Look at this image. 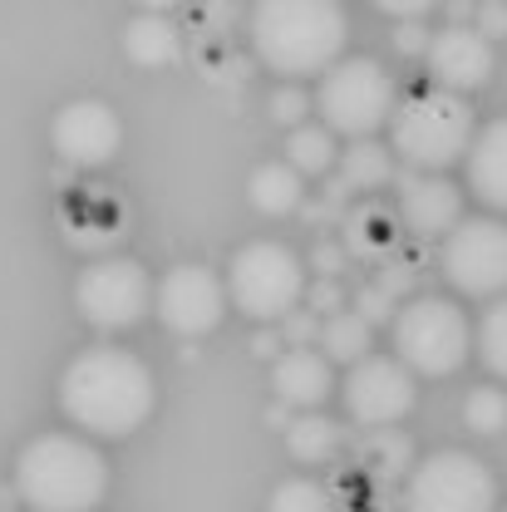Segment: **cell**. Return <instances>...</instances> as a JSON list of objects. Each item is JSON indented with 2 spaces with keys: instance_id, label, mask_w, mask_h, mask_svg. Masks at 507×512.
<instances>
[{
  "instance_id": "6da1fadb",
  "label": "cell",
  "mask_w": 507,
  "mask_h": 512,
  "mask_svg": "<svg viewBox=\"0 0 507 512\" xmlns=\"http://www.w3.org/2000/svg\"><path fill=\"white\" fill-rule=\"evenodd\" d=\"M60 404L69 424L104 439H124L153 414V375L138 355L119 345H94L69 360L60 380Z\"/></svg>"
},
{
  "instance_id": "7a4b0ae2",
  "label": "cell",
  "mask_w": 507,
  "mask_h": 512,
  "mask_svg": "<svg viewBox=\"0 0 507 512\" xmlns=\"http://www.w3.org/2000/svg\"><path fill=\"white\" fill-rule=\"evenodd\" d=\"M345 10L335 0H266L252 10L256 60L286 79L330 74L345 50Z\"/></svg>"
},
{
  "instance_id": "3957f363",
  "label": "cell",
  "mask_w": 507,
  "mask_h": 512,
  "mask_svg": "<svg viewBox=\"0 0 507 512\" xmlns=\"http://www.w3.org/2000/svg\"><path fill=\"white\" fill-rule=\"evenodd\" d=\"M15 493L35 512H89L109 493V463L89 439L40 434L15 458Z\"/></svg>"
},
{
  "instance_id": "277c9868",
  "label": "cell",
  "mask_w": 507,
  "mask_h": 512,
  "mask_svg": "<svg viewBox=\"0 0 507 512\" xmlns=\"http://www.w3.org/2000/svg\"><path fill=\"white\" fill-rule=\"evenodd\" d=\"M394 153H404V163H414L424 178L444 173L448 163L468 158L473 143H478V128H473V109L463 94H448V89H419L399 104L394 114Z\"/></svg>"
},
{
  "instance_id": "5b68a950",
  "label": "cell",
  "mask_w": 507,
  "mask_h": 512,
  "mask_svg": "<svg viewBox=\"0 0 507 512\" xmlns=\"http://www.w3.org/2000/svg\"><path fill=\"white\" fill-rule=\"evenodd\" d=\"M389 335H394V360L414 375H429V380H444L453 370H463V360L473 355V340H478L468 316L444 296L404 301Z\"/></svg>"
},
{
  "instance_id": "8992f818",
  "label": "cell",
  "mask_w": 507,
  "mask_h": 512,
  "mask_svg": "<svg viewBox=\"0 0 507 512\" xmlns=\"http://www.w3.org/2000/svg\"><path fill=\"white\" fill-rule=\"evenodd\" d=\"M316 109L330 133H350L355 143H365L380 124H394L399 114V89L389 79L380 60H340L316 89Z\"/></svg>"
},
{
  "instance_id": "52a82bcc",
  "label": "cell",
  "mask_w": 507,
  "mask_h": 512,
  "mask_svg": "<svg viewBox=\"0 0 507 512\" xmlns=\"http://www.w3.org/2000/svg\"><path fill=\"white\" fill-rule=\"evenodd\" d=\"M227 296L237 301V311H247L252 320H286L301 311L311 286H306L301 256L291 247H281V242H247L242 252L232 256Z\"/></svg>"
},
{
  "instance_id": "ba28073f",
  "label": "cell",
  "mask_w": 507,
  "mask_h": 512,
  "mask_svg": "<svg viewBox=\"0 0 507 512\" xmlns=\"http://www.w3.org/2000/svg\"><path fill=\"white\" fill-rule=\"evenodd\" d=\"M404 512H498V483L473 453L444 448L409 473Z\"/></svg>"
},
{
  "instance_id": "9c48e42d",
  "label": "cell",
  "mask_w": 507,
  "mask_h": 512,
  "mask_svg": "<svg viewBox=\"0 0 507 512\" xmlns=\"http://www.w3.org/2000/svg\"><path fill=\"white\" fill-rule=\"evenodd\" d=\"M74 301H79V316L99 330H133L148 316V306H158V286L133 256H109L79 276Z\"/></svg>"
},
{
  "instance_id": "30bf717a",
  "label": "cell",
  "mask_w": 507,
  "mask_h": 512,
  "mask_svg": "<svg viewBox=\"0 0 507 512\" xmlns=\"http://www.w3.org/2000/svg\"><path fill=\"white\" fill-rule=\"evenodd\" d=\"M444 276L463 296H498L507 291V222L498 217H463L444 237Z\"/></svg>"
},
{
  "instance_id": "8fae6325",
  "label": "cell",
  "mask_w": 507,
  "mask_h": 512,
  "mask_svg": "<svg viewBox=\"0 0 507 512\" xmlns=\"http://www.w3.org/2000/svg\"><path fill=\"white\" fill-rule=\"evenodd\" d=\"M227 316V286L207 271V266H197V261H183V266H173L163 281H158V320L173 330V335H207V330H217Z\"/></svg>"
},
{
  "instance_id": "7c38bea8",
  "label": "cell",
  "mask_w": 507,
  "mask_h": 512,
  "mask_svg": "<svg viewBox=\"0 0 507 512\" xmlns=\"http://www.w3.org/2000/svg\"><path fill=\"white\" fill-rule=\"evenodd\" d=\"M345 409L360 429H384L399 424L414 409V370H404L389 355H370L350 365L345 375Z\"/></svg>"
},
{
  "instance_id": "4fadbf2b",
  "label": "cell",
  "mask_w": 507,
  "mask_h": 512,
  "mask_svg": "<svg viewBox=\"0 0 507 512\" xmlns=\"http://www.w3.org/2000/svg\"><path fill=\"white\" fill-rule=\"evenodd\" d=\"M50 143L69 168H104L124 143V124L104 99H74L55 114Z\"/></svg>"
},
{
  "instance_id": "5bb4252c",
  "label": "cell",
  "mask_w": 507,
  "mask_h": 512,
  "mask_svg": "<svg viewBox=\"0 0 507 512\" xmlns=\"http://www.w3.org/2000/svg\"><path fill=\"white\" fill-rule=\"evenodd\" d=\"M429 74L448 94H468V89L488 84V74H493V40L478 35V25H448V30L434 35Z\"/></svg>"
},
{
  "instance_id": "9a60e30c",
  "label": "cell",
  "mask_w": 507,
  "mask_h": 512,
  "mask_svg": "<svg viewBox=\"0 0 507 512\" xmlns=\"http://www.w3.org/2000/svg\"><path fill=\"white\" fill-rule=\"evenodd\" d=\"M399 217L414 237H448L463 222V197L448 178L399 173Z\"/></svg>"
},
{
  "instance_id": "2e32d148",
  "label": "cell",
  "mask_w": 507,
  "mask_h": 512,
  "mask_svg": "<svg viewBox=\"0 0 507 512\" xmlns=\"http://www.w3.org/2000/svg\"><path fill=\"white\" fill-rule=\"evenodd\" d=\"M271 384H276V394H281V404L291 409H316L325 404V394H330V360L320 355V350H291L286 345V355L271 365Z\"/></svg>"
},
{
  "instance_id": "e0dca14e",
  "label": "cell",
  "mask_w": 507,
  "mask_h": 512,
  "mask_svg": "<svg viewBox=\"0 0 507 512\" xmlns=\"http://www.w3.org/2000/svg\"><path fill=\"white\" fill-rule=\"evenodd\" d=\"M468 183L488 207L507 212V119L478 133V143L468 153Z\"/></svg>"
},
{
  "instance_id": "ac0fdd59",
  "label": "cell",
  "mask_w": 507,
  "mask_h": 512,
  "mask_svg": "<svg viewBox=\"0 0 507 512\" xmlns=\"http://www.w3.org/2000/svg\"><path fill=\"white\" fill-rule=\"evenodd\" d=\"M399 247V217L380 207V202H365L345 217V252L365 256V261H384V256Z\"/></svg>"
},
{
  "instance_id": "d6986e66",
  "label": "cell",
  "mask_w": 507,
  "mask_h": 512,
  "mask_svg": "<svg viewBox=\"0 0 507 512\" xmlns=\"http://www.w3.org/2000/svg\"><path fill=\"white\" fill-rule=\"evenodd\" d=\"M124 50L128 60L143 64V69H163L183 55V40H178L168 15H133L124 30Z\"/></svg>"
},
{
  "instance_id": "ffe728a7",
  "label": "cell",
  "mask_w": 507,
  "mask_h": 512,
  "mask_svg": "<svg viewBox=\"0 0 507 512\" xmlns=\"http://www.w3.org/2000/svg\"><path fill=\"white\" fill-rule=\"evenodd\" d=\"M252 207L256 212H266V217H286V212H296L301 207V173L291 168V163H261L252 173Z\"/></svg>"
},
{
  "instance_id": "44dd1931",
  "label": "cell",
  "mask_w": 507,
  "mask_h": 512,
  "mask_svg": "<svg viewBox=\"0 0 507 512\" xmlns=\"http://www.w3.org/2000/svg\"><path fill=\"white\" fill-rule=\"evenodd\" d=\"M370 340H375V325L355 311H340L320 325V350L325 360H345V365H360L370 360Z\"/></svg>"
},
{
  "instance_id": "7402d4cb",
  "label": "cell",
  "mask_w": 507,
  "mask_h": 512,
  "mask_svg": "<svg viewBox=\"0 0 507 512\" xmlns=\"http://www.w3.org/2000/svg\"><path fill=\"white\" fill-rule=\"evenodd\" d=\"M340 178H345L350 192H375L394 178V158H389V148L370 143V138L365 143H350L340 153Z\"/></svg>"
},
{
  "instance_id": "603a6c76",
  "label": "cell",
  "mask_w": 507,
  "mask_h": 512,
  "mask_svg": "<svg viewBox=\"0 0 507 512\" xmlns=\"http://www.w3.org/2000/svg\"><path fill=\"white\" fill-rule=\"evenodd\" d=\"M335 158H340V153H335V133L325 124L296 128L291 143H286V163H291L296 173H330Z\"/></svg>"
},
{
  "instance_id": "cb8c5ba5",
  "label": "cell",
  "mask_w": 507,
  "mask_h": 512,
  "mask_svg": "<svg viewBox=\"0 0 507 512\" xmlns=\"http://www.w3.org/2000/svg\"><path fill=\"white\" fill-rule=\"evenodd\" d=\"M340 444V429L325 419V414H306V419H296L291 429H286V448L301 458V463H320V458H330Z\"/></svg>"
},
{
  "instance_id": "d4e9b609",
  "label": "cell",
  "mask_w": 507,
  "mask_h": 512,
  "mask_svg": "<svg viewBox=\"0 0 507 512\" xmlns=\"http://www.w3.org/2000/svg\"><path fill=\"white\" fill-rule=\"evenodd\" d=\"M478 355H483V365H488L498 380H507V296L483 316V325H478Z\"/></svg>"
},
{
  "instance_id": "484cf974",
  "label": "cell",
  "mask_w": 507,
  "mask_h": 512,
  "mask_svg": "<svg viewBox=\"0 0 507 512\" xmlns=\"http://www.w3.org/2000/svg\"><path fill=\"white\" fill-rule=\"evenodd\" d=\"M463 419L473 434H503L507 429V394L503 389H473L463 404Z\"/></svg>"
},
{
  "instance_id": "4316f807",
  "label": "cell",
  "mask_w": 507,
  "mask_h": 512,
  "mask_svg": "<svg viewBox=\"0 0 507 512\" xmlns=\"http://www.w3.org/2000/svg\"><path fill=\"white\" fill-rule=\"evenodd\" d=\"M271 512H330L325 488L311 478H286L276 493H271Z\"/></svg>"
},
{
  "instance_id": "83f0119b",
  "label": "cell",
  "mask_w": 507,
  "mask_h": 512,
  "mask_svg": "<svg viewBox=\"0 0 507 512\" xmlns=\"http://www.w3.org/2000/svg\"><path fill=\"white\" fill-rule=\"evenodd\" d=\"M355 316H365L370 325H380V320H389V325H394V316H399V301L384 291L380 281H370V286H360V291H355Z\"/></svg>"
},
{
  "instance_id": "f1b7e54d",
  "label": "cell",
  "mask_w": 507,
  "mask_h": 512,
  "mask_svg": "<svg viewBox=\"0 0 507 512\" xmlns=\"http://www.w3.org/2000/svg\"><path fill=\"white\" fill-rule=\"evenodd\" d=\"M306 109H311V99H306V89H296V84H281L276 94H271V119L276 124H286L291 133L296 128H306L301 119H306Z\"/></svg>"
},
{
  "instance_id": "f546056e",
  "label": "cell",
  "mask_w": 507,
  "mask_h": 512,
  "mask_svg": "<svg viewBox=\"0 0 507 512\" xmlns=\"http://www.w3.org/2000/svg\"><path fill=\"white\" fill-rule=\"evenodd\" d=\"M320 325H325V320H320L316 311H296V316L281 320V335L291 340V350H311V340H320Z\"/></svg>"
},
{
  "instance_id": "4dcf8cb0",
  "label": "cell",
  "mask_w": 507,
  "mask_h": 512,
  "mask_svg": "<svg viewBox=\"0 0 507 512\" xmlns=\"http://www.w3.org/2000/svg\"><path fill=\"white\" fill-rule=\"evenodd\" d=\"M306 301H311V311H316L320 320H330V316H340V311H345V296H340V286H335V281H316Z\"/></svg>"
},
{
  "instance_id": "1f68e13d",
  "label": "cell",
  "mask_w": 507,
  "mask_h": 512,
  "mask_svg": "<svg viewBox=\"0 0 507 512\" xmlns=\"http://www.w3.org/2000/svg\"><path fill=\"white\" fill-rule=\"evenodd\" d=\"M316 271H320V281H335L340 271H345V261H350V252L340 247V242H316Z\"/></svg>"
},
{
  "instance_id": "d6a6232c",
  "label": "cell",
  "mask_w": 507,
  "mask_h": 512,
  "mask_svg": "<svg viewBox=\"0 0 507 512\" xmlns=\"http://www.w3.org/2000/svg\"><path fill=\"white\" fill-rule=\"evenodd\" d=\"M394 50H399V55H429V50H434V35H429L424 25H399V30H394Z\"/></svg>"
},
{
  "instance_id": "836d02e7",
  "label": "cell",
  "mask_w": 507,
  "mask_h": 512,
  "mask_svg": "<svg viewBox=\"0 0 507 512\" xmlns=\"http://www.w3.org/2000/svg\"><path fill=\"white\" fill-rule=\"evenodd\" d=\"M375 448H380V468L384 473H399V468L409 463V439H399V434H380Z\"/></svg>"
},
{
  "instance_id": "e575fe53",
  "label": "cell",
  "mask_w": 507,
  "mask_h": 512,
  "mask_svg": "<svg viewBox=\"0 0 507 512\" xmlns=\"http://www.w3.org/2000/svg\"><path fill=\"white\" fill-rule=\"evenodd\" d=\"M473 15H478V35H488V40L507 35V5H478Z\"/></svg>"
},
{
  "instance_id": "d590c367",
  "label": "cell",
  "mask_w": 507,
  "mask_h": 512,
  "mask_svg": "<svg viewBox=\"0 0 507 512\" xmlns=\"http://www.w3.org/2000/svg\"><path fill=\"white\" fill-rule=\"evenodd\" d=\"M380 286L394 296V301H399V291H409V286H414V271H409V266H384Z\"/></svg>"
},
{
  "instance_id": "8d00e7d4",
  "label": "cell",
  "mask_w": 507,
  "mask_h": 512,
  "mask_svg": "<svg viewBox=\"0 0 507 512\" xmlns=\"http://www.w3.org/2000/svg\"><path fill=\"white\" fill-rule=\"evenodd\" d=\"M252 350L261 355V360H281V355H286V350H281V340H276L271 330H261V335H256V340H252Z\"/></svg>"
},
{
  "instance_id": "74e56055",
  "label": "cell",
  "mask_w": 507,
  "mask_h": 512,
  "mask_svg": "<svg viewBox=\"0 0 507 512\" xmlns=\"http://www.w3.org/2000/svg\"><path fill=\"white\" fill-rule=\"evenodd\" d=\"M0 512H15V508H0Z\"/></svg>"
},
{
  "instance_id": "f35d334b",
  "label": "cell",
  "mask_w": 507,
  "mask_h": 512,
  "mask_svg": "<svg viewBox=\"0 0 507 512\" xmlns=\"http://www.w3.org/2000/svg\"><path fill=\"white\" fill-rule=\"evenodd\" d=\"M503 512H507V508H503Z\"/></svg>"
}]
</instances>
